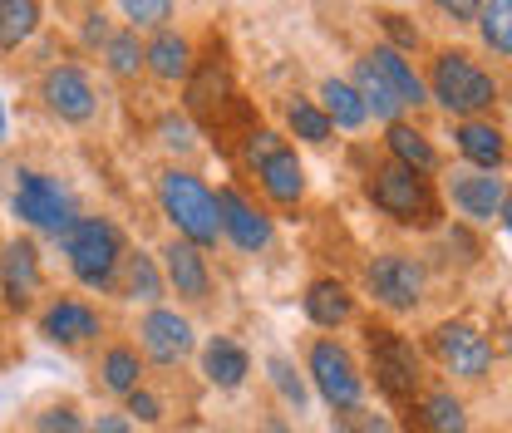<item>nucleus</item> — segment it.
Wrapping results in <instances>:
<instances>
[{"instance_id": "7c9ffc66", "label": "nucleus", "mask_w": 512, "mask_h": 433, "mask_svg": "<svg viewBox=\"0 0 512 433\" xmlns=\"http://www.w3.org/2000/svg\"><path fill=\"white\" fill-rule=\"evenodd\" d=\"M104 389H114V394H133L138 389V350H128V345H114L109 355H104Z\"/></svg>"}, {"instance_id": "20e7f679", "label": "nucleus", "mask_w": 512, "mask_h": 433, "mask_svg": "<svg viewBox=\"0 0 512 433\" xmlns=\"http://www.w3.org/2000/svg\"><path fill=\"white\" fill-rule=\"evenodd\" d=\"M370 202H375L380 212H389L394 222H404V227H429V222H434V197H429V187H424V173H409V168H399V163L375 168Z\"/></svg>"}, {"instance_id": "0eeeda50", "label": "nucleus", "mask_w": 512, "mask_h": 433, "mask_svg": "<svg viewBox=\"0 0 512 433\" xmlns=\"http://www.w3.org/2000/svg\"><path fill=\"white\" fill-rule=\"evenodd\" d=\"M311 379H316L320 399H325L330 409H355V404H360L355 360H350L335 340H316V345H311Z\"/></svg>"}, {"instance_id": "39448f33", "label": "nucleus", "mask_w": 512, "mask_h": 433, "mask_svg": "<svg viewBox=\"0 0 512 433\" xmlns=\"http://www.w3.org/2000/svg\"><path fill=\"white\" fill-rule=\"evenodd\" d=\"M15 212H20L30 227L55 232V237H64L69 222H74V212H69V192H64L55 178L35 173V168H20V173H15Z\"/></svg>"}, {"instance_id": "f03ea898", "label": "nucleus", "mask_w": 512, "mask_h": 433, "mask_svg": "<svg viewBox=\"0 0 512 433\" xmlns=\"http://www.w3.org/2000/svg\"><path fill=\"white\" fill-rule=\"evenodd\" d=\"M64 256H69V271L84 281V286H109L119 261H124V237L109 217H84V222H69V232L60 237Z\"/></svg>"}, {"instance_id": "a19ab883", "label": "nucleus", "mask_w": 512, "mask_h": 433, "mask_svg": "<svg viewBox=\"0 0 512 433\" xmlns=\"http://www.w3.org/2000/svg\"><path fill=\"white\" fill-rule=\"evenodd\" d=\"M434 5L453 20H478V10H483V0H434Z\"/></svg>"}, {"instance_id": "412c9836", "label": "nucleus", "mask_w": 512, "mask_h": 433, "mask_svg": "<svg viewBox=\"0 0 512 433\" xmlns=\"http://www.w3.org/2000/svg\"><path fill=\"white\" fill-rule=\"evenodd\" d=\"M389 153H394V163L399 168H409V173H434L439 168V153H434V143L419 133V128H409V124H389Z\"/></svg>"}, {"instance_id": "f704fd0d", "label": "nucleus", "mask_w": 512, "mask_h": 433, "mask_svg": "<svg viewBox=\"0 0 512 433\" xmlns=\"http://www.w3.org/2000/svg\"><path fill=\"white\" fill-rule=\"evenodd\" d=\"M119 10L133 20V30H168L173 20V0H119Z\"/></svg>"}, {"instance_id": "f257e3e1", "label": "nucleus", "mask_w": 512, "mask_h": 433, "mask_svg": "<svg viewBox=\"0 0 512 433\" xmlns=\"http://www.w3.org/2000/svg\"><path fill=\"white\" fill-rule=\"evenodd\" d=\"M158 202H163L168 222L183 232V242H192V247H212V242H217V232H222V222H217V197L202 187V178L168 168V173L158 178Z\"/></svg>"}, {"instance_id": "6e6552de", "label": "nucleus", "mask_w": 512, "mask_h": 433, "mask_svg": "<svg viewBox=\"0 0 512 433\" xmlns=\"http://www.w3.org/2000/svg\"><path fill=\"white\" fill-rule=\"evenodd\" d=\"M370 291H375V301L389 310H414L424 301V266L414 261V256H399V251H389L380 256L375 266H370Z\"/></svg>"}, {"instance_id": "2eb2a0df", "label": "nucleus", "mask_w": 512, "mask_h": 433, "mask_svg": "<svg viewBox=\"0 0 512 433\" xmlns=\"http://www.w3.org/2000/svg\"><path fill=\"white\" fill-rule=\"evenodd\" d=\"M0 291L15 310L30 306V296L40 291V251L30 242H10L0 256Z\"/></svg>"}, {"instance_id": "e433bc0d", "label": "nucleus", "mask_w": 512, "mask_h": 433, "mask_svg": "<svg viewBox=\"0 0 512 433\" xmlns=\"http://www.w3.org/2000/svg\"><path fill=\"white\" fill-rule=\"evenodd\" d=\"M281 148H286V143H281V133H271V128H252V133H247V163H252V168H261V163H266L271 153H281Z\"/></svg>"}, {"instance_id": "4c0bfd02", "label": "nucleus", "mask_w": 512, "mask_h": 433, "mask_svg": "<svg viewBox=\"0 0 512 433\" xmlns=\"http://www.w3.org/2000/svg\"><path fill=\"white\" fill-rule=\"evenodd\" d=\"M35 429L40 433H84V424H79V414H74L69 404H60V409H45V414L35 419Z\"/></svg>"}, {"instance_id": "6ab92c4d", "label": "nucleus", "mask_w": 512, "mask_h": 433, "mask_svg": "<svg viewBox=\"0 0 512 433\" xmlns=\"http://www.w3.org/2000/svg\"><path fill=\"white\" fill-rule=\"evenodd\" d=\"M256 178H261V187H266V197L281 202V207H291V202L306 197V168H301V158H296L291 148L271 153V158L256 168Z\"/></svg>"}, {"instance_id": "bb28decb", "label": "nucleus", "mask_w": 512, "mask_h": 433, "mask_svg": "<svg viewBox=\"0 0 512 433\" xmlns=\"http://www.w3.org/2000/svg\"><path fill=\"white\" fill-rule=\"evenodd\" d=\"M355 94L365 99V114H375V119H389V124H394V114L404 109V104L394 99V89L384 84V74H380V69H375L370 60L355 64Z\"/></svg>"}, {"instance_id": "393cba45", "label": "nucleus", "mask_w": 512, "mask_h": 433, "mask_svg": "<svg viewBox=\"0 0 512 433\" xmlns=\"http://www.w3.org/2000/svg\"><path fill=\"white\" fill-rule=\"evenodd\" d=\"M320 109H325V119L330 124H340V128H360L370 114H365V99L355 94V84H345V79H325L320 84Z\"/></svg>"}, {"instance_id": "2f4dec72", "label": "nucleus", "mask_w": 512, "mask_h": 433, "mask_svg": "<svg viewBox=\"0 0 512 433\" xmlns=\"http://www.w3.org/2000/svg\"><path fill=\"white\" fill-rule=\"evenodd\" d=\"M286 124L296 138H306V143H325L330 138V119H325V109H316L311 99H291V109H286Z\"/></svg>"}, {"instance_id": "473e14b6", "label": "nucleus", "mask_w": 512, "mask_h": 433, "mask_svg": "<svg viewBox=\"0 0 512 433\" xmlns=\"http://www.w3.org/2000/svg\"><path fill=\"white\" fill-rule=\"evenodd\" d=\"M128 291H133V301H158L163 296V276H158V266H153V256H128Z\"/></svg>"}, {"instance_id": "ddd939ff", "label": "nucleus", "mask_w": 512, "mask_h": 433, "mask_svg": "<svg viewBox=\"0 0 512 433\" xmlns=\"http://www.w3.org/2000/svg\"><path fill=\"white\" fill-rule=\"evenodd\" d=\"M448 192H453V202H458V212L463 217H473V222H488V217H498L503 212V183L493 178V173H473V168H458V173H448Z\"/></svg>"}, {"instance_id": "a211bd4d", "label": "nucleus", "mask_w": 512, "mask_h": 433, "mask_svg": "<svg viewBox=\"0 0 512 433\" xmlns=\"http://www.w3.org/2000/svg\"><path fill=\"white\" fill-rule=\"evenodd\" d=\"M163 266H168V281L178 286V296H188V301H207L212 276H207L202 247H192V242H168V251H163Z\"/></svg>"}, {"instance_id": "f8f14e48", "label": "nucleus", "mask_w": 512, "mask_h": 433, "mask_svg": "<svg viewBox=\"0 0 512 433\" xmlns=\"http://www.w3.org/2000/svg\"><path fill=\"white\" fill-rule=\"evenodd\" d=\"M138 335H143L148 360H158V365H178L192 350V325L178 310H148L143 325H138Z\"/></svg>"}, {"instance_id": "79ce46f5", "label": "nucleus", "mask_w": 512, "mask_h": 433, "mask_svg": "<svg viewBox=\"0 0 512 433\" xmlns=\"http://www.w3.org/2000/svg\"><path fill=\"white\" fill-rule=\"evenodd\" d=\"M163 143L168 148H192V128L183 119H163Z\"/></svg>"}, {"instance_id": "cd10ccee", "label": "nucleus", "mask_w": 512, "mask_h": 433, "mask_svg": "<svg viewBox=\"0 0 512 433\" xmlns=\"http://www.w3.org/2000/svg\"><path fill=\"white\" fill-rule=\"evenodd\" d=\"M478 30H483V45L493 55H508L512 60V0H483Z\"/></svg>"}, {"instance_id": "4be33fe9", "label": "nucleus", "mask_w": 512, "mask_h": 433, "mask_svg": "<svg viewBox=\"0 0 512 433\" xmlns=\"http://www.w3.org/2000/svg\"><path fill=\"white\" fill-rule=\"evenodd\" d=\"M365 60H370V64H375V69L384 74V84L394 89V99H399V104H424V99H429L424 79H419V74H414V69L404 64V55H399V50L380 45V50H375V55H365Z\"/></svg>"}, {"instance_id": "aec40b11", "label": "nucleus", "mask_w": 512, "mask_h": 433, "mask_svg": "<svg viewBox=\"0 0 512 433\" xmlns=\"http://www.w3.org/2000/svg\"><path fill=\"white\" fill-rule=\"evenodd\" d=\"M202 374H207L217 389H237V384L252 374V355H247L237 340L217 335V340H207V350H202Z\"/></svg>"}, {"instance_id": "c85d7f7f", "label": "nucleus", "mask_w": 512, "mask_h": 433, "mask_svg": "<svg viewBox=\"0 0 512 433\" xmlns=\"http://www.w3.org/2000/svg\"><path fill=\"white\" fill-rule=\"evenodd\" d=\"M104 60L109 69L119 74V79H133L138 69H143V45H138V30L128 25V30H114L109 40H104Z\"/></svg>"}, {"instance_id": "c03bdc74", "label": "nucleus", "mask_w": 512, "mask_h": 433, "mask_svg": "<svg viewBox=\"0 0 512 433\" xmlns=\"http://www.w3.org/2000/svg\"><path fill=\"white\" fill-rule=\"evenodd\" d=\"M498 217L508 222V232H512V192H508V197H503V212H498Z\"/></svg>"}, {"instance_id": "b1692460", "label": "nucleus", "mask_w": 512, "mask_h": 433, "mask_svg": "<svg viewBox=\"0 0 512 433\" xmlns=\"http://www.w3.org/2000/svg\"><path fill=\"white\" fill-rule=\"evenodd\" d=\"M350 310H355V301H350V291H345L340 281H316V286L306 291V315H311L316 325H325V330L345 325Z\"/></svg>"}, {"instance_id": "9d476101", "label": "nucleus", "mask_w": 512, "mask_h": 433, "mask_svg": "<svg viewBox=\"0 0 512 433\" xmlns=\"http://www.w3.org/2000/svg\"><path fill=\"white\" fill-rule=\"evenodd\" d=\"M434 350H439V360H444L453 374H463V379H483L488 365H493V345H488V335H478L473 325H463V320H453V325H439L434 330Z\"/></svg>"}, {"instance_id": "c756f323", "label": "nucleus", "mask_w": 512, "mask_h": 433, "mask_svg": "<svg viewBox=\"0 0 512 433\" xmlns=\"http://www.w3.org/2000/svg\"><path fill=\"white\" fill-rule=\"evenodd\" d=\"M424 424H429V433H468L463 404H458L448 389H434V394L424 399Z\"/></svg>"}, {"instance_id": "7ed1b4c3", "label": "nucleus", "mask_w": 512, "mask_h": 433, "mask_svg": "<svg viewBox=\"0 0 512 433\" xmlns=\"http://www.w3.org/2000/svg\"><path fill=\"white\" fill-rule=\"evenodd\" d=\"M424 89L444 104L448 114H458V119H473V114L493 109V99H498L493 74H488V69H478L463 50H444V55L434 60V74H429V84H424Z\"/></svg>"}, {"instance_id": "a878e982", "label": "nucleus", "mask_w": 512, "mask_h": 433, "mask_svg": "<svg viewBox=\"0 0 512 433\" xmlns=\"http://www.w3.org/2000/svg\"><path fill=\"white\" fill-rule=\"evenodd\" d=\"M40 30V0H0V50H20Z\"/></svg>"}, {"instance_id": "49530a36", "label": "nucleus", "mask_w": 512, "mask_h": 433, "mask_svg": "<svg viewBox=\"0 0 512 433\" xmlns=\"http://www.w3.org/2000/svg\"><path fill=\"white\" fill-rule=\"evenodd\" d=\"M0 143H5V109H0Z\"/></svg>"}, {"instance_id": "72a5a7b5", "label": "nucleus", "mask_w": 512, "mask_h": 433, "mask_svg": "<svg viewBox=\"0 0 512 433\" xmlns=\"http://www.w3.org/2000/svg\"><path fill=\"white\" fill-rule=\"evenodd\" d=\"M266 370H271V384L281 389V399H286V404H291V409L301 414L311 394H306V384H301V374H296V365H291L286 355H271V360H266Z\"/></svg>"}, {"instance_id": "f3484780", "label": "nucleus", "mask_w": 512, "mask_h": 433, "mask_svg": "<svg viewBox=\"0 0 512 433\" xmlns=\"http://www.w3.org/2000/svg\"><path fill=\"white\" fill-rule=\"evenodd\" d=\"M40 330H45L55 345H84V340L99 335V310L84 306V301H55V306L45 310Z\"/></svg>"}, {"instance_id": "58836bf2", "label": "nucleus", "mask_w": 512, "mask_h": 433, "mask_svg": "<svg viewBox=\"0 0 512 433\" xmlns=\"http://www.w3.org/2000/svg\"><path fill=\"white\" fill-rule=\"evenodd\" d=\"M380 25H384V35L394 40L389 50H414V45H419V30H414L404 15H380Z\"/></svg>"}, {"instance_id": "a18cd8bd", "label": "nucleus", "mask_w": 512, "mask_h": 433, "mask_svg": "<svg viewBox=\"0 0 512 433\" xmlns=\"http://www.w3.org/2000/svg\"><path fill=\"white\" fill-rule=\"evenodd\" d=\"M266 433H291V429H286L281 419H271V424H266Z\"/></svg>"}, {"instance_id": "c9c22d12", "label": "nucleus", "mask_w": 512, "mask_h": 433, "mask_svg": "<svg viewBox=\"0 0 512 433\" xmlns=\"http://www.w3.org/2000/svg\"><path fill=\"white\" fill-rule=\"evenodd\" d=\"M340 433H394L384 414H370V409H340Z\"/></svg>"}, {"instance_id": "37998d69", "label": "nucleus", "mask_w": 512, "mask_h": 433, "mask_svg": "<svg viewBox=\"0 0 512 433\" xmlns=\"http://www.w3.org/2000/svg\"><path fill=\"white\" fill-rule=\"evenodd\" d=\"M89 433H133V424H128L124 414H99V419H94V429Z\"/></svg>"}, {"instance_id": "dca6fc26", "label": "nucleus", "mask_w": 512, "mask_h": 433, "mask_svg": "<svg viewBox=\"0 0 512 433\" xmlns=\"http://www.w3.org/2000/svg\"><path fill=\"white\" fill-rule=\"evenodd\" d=\"M143 64L163 79V84H188L192 64H197V55H192V40L188 35H178V30H158L148 45H143Z\"/></svg>"}, {"instance_id": "ea45409f", "label": "nucleus", "mask_w": 512, "mask_h": 433, "mask_svg": "<svg viewBox=\"0 0 512 433\" xmlns=\"http://www.w3.org/2000/svg\"><path fill=\"white\" fill-rule=\"evenodd\" d=\"M124 399H128V414H138L143 424H158V419H163V404H158L148 389H133V394H124Z\"/></svg>"}, {"instance_id": "9b49d317", "label": "nucleus", "mask_w": 512, "mask_h": 433, "mask_svg": "<svg viewBox=\"0 0 512 433\" xmlns=\"http://www.w3.org/2000/svg\"><path fill=\"white\" fill-rule=\"evenodd\" d=\"M217 222H222V232L242 251H261L271 242V217L261 207H252L237 187H222L217 192Z\"/></svg>"}, {"instance_id": "423d86ee", "label": "nucleus", "mask_w": 512, "mask_h": 433, "mask_svg": "<svg viewBox=\"0 0 512 433\" xmlns=\"http://www.w3.org/2000/svg\"><path fill=\"white\" fill-rule=\"evenodd\" d=\"M370 360H375V379L389 399H409L419 389V355L404 335L384 330V325H370Z\"/></svg>"}, {"instance_id": "5701e85b", "label": "nucleus", "mask_w": 512, "mask_h": 433, "mask_svg": "<svg viewBox=\"0 0 512 433\" xmlns=\"http://www.w3.org/2000/svg\"><path fill=\"white\" fill-rule=\"evenodd\" d=\"M458 148H463V158L478 163V168H498L503 153H508L503 133L493 124H478V119H463V124H458Z\"/></svg>"}, {"instance_id": "4468645a", "label": "nucleus", "mask_w": 512, "mask_h": 433, "mask_svg": "<svg viewBox=\"0 0 512 433\" xmlns=\"http://www.w3.org/2000/svg\"><path fill=\"white\" fill-rule=\"evenodd\" d=\"M222 104H232V64L227 55H207L202 64H192L188 74V109L192 114H217Z\"/></svg>"}, {"instance_id": "1a4fd4ad", "label": "nucleus", "mask_w": 512, "mask_h": 433, "mask_svg": "<svg viewBox=\"0 0 512 433\" xmlns=\"http://www.w3.org/2000/svg\"><path fill=\"white\" fill-rule=\"evenodd\" d=\"M40 94H45L50 114L64 119V124H89L94 109H99V94H94V84H89V74H84L79 64H55V69L45 74Z\"/></svg>"}]
</instances>
